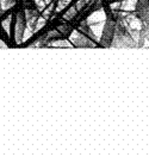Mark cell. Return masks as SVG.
Instances as JSON below:
<instances>
[{"mask_svg":"<svg viewBox=\"0 0 149 157\" xmlns=\"http://www.w3.org/2000/svg\"><path fill=\"white\" fill-rule=\"evenodd\" d=\"M111 47H113V48H134V47H136V44L134 43L130 33L128 32V30L122 20H116L115 36L112 39Z\"/></svg>","mask_w":149,"mask_h":157,"instance_id":"6da1fadb","label":"cell"},{"mask_svg":"<svg viewBox=\"0 0 149 157\" xmlns=\"http://www.w3.org/2000/svg\"><path fill=\"white\" fill-rule=\"evenodd\" d=\"M115 29H116V20H108L100 39V43L103 47H111L112 39L115 36Z\"/></svg>","mask_w":149,"mask_h":157,"instance_id":"7a4b0ae2","label":"cell"},{"mask_svg":"<svg viewBox=\"0 0 149 157\" xmlns=\"http://www.w3.org/2000/svg\"><path fill=\"white\" fill-rule=\"evenodd\" d=\"M137 18L143 24L149 23V0H139L136 5Z\"/></svg>","mask_w":149,"mask_h":157,"instance_id":"3957f363","label":"cell"},{"mask_svg":"<svg viewBox=\"0 0 149 157\" xmlns=\"http://www.w3.org/2000/svg\"><path fill=\"white\" fill-rule=\"evenodd\" d=\"M139 36H141V40H148L149 42V23L142 25Z\"/></svg>","mask_w":149,"mask_h":157,"instance_id":"277c9868","label":"cell"}]
</instances>
